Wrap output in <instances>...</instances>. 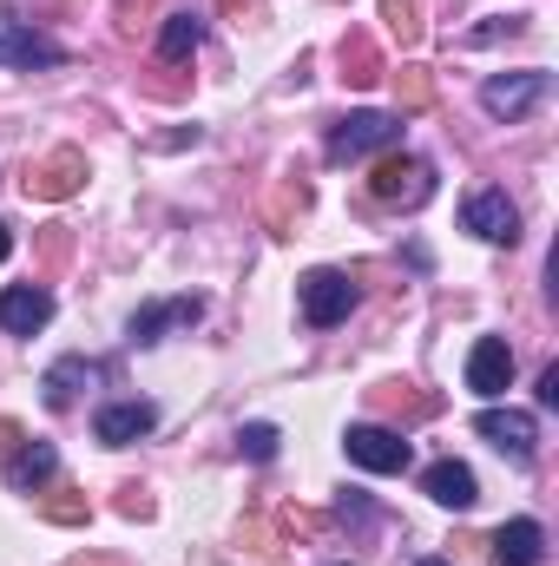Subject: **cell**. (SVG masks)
Returning a JSON list of instances; mask_svg holds the SVG:
<instances>
[{
    "label": "cell",
    "mask_w": 559,
    "mask_h": 566,
    "mask_svg": "<svg viewBox=\"0 0 559 566\" xmlns=\"http://www.w3.org/2000/svg\"><path fill=\"white\" fill-rule=\"evenodd\" d=\"M382 20L402 33V46H415L421 40V0H382Z\"/></svg>",
    "instance_id": "cell-22"
},
{
    "label": "cell",
    "mask_w": 559,
    "mask_h": 566,
    "mask_svg": "<svg viewBox=\"0 0 559 566\" xmlns=\"http://www.w3.org/2000/svg\"><path fill=\"white\" fill-rule=\"evenodd\" d=\"M33 507H40L46 521H60V527H86V514H93V501H86V494H40Z\"/></svg>",
    "instance_id": "cell-21"
},
{
    "label": "cell",
    "mask_w": 559,
    "mask_h": 566,
    "mask_svg": "<svg viewBox=\"0 0 559 566\" xmlns=\"http://www.w3.org/2000/svg\"><path fill=\"white\" fill-rule=\"evenodd\" d=\"M474 434H487V441H494L500 454H514L520 468L540 454V422H534L527 409H481V416H474Z\"/></svg>",
    "instance_id": "cell-7"
},
{
    "label": "cell",
    "mask_w": 559,
    "mask_h": 566,
    "mask_svg": "<svg viewBox=\"0 0 559 566\" xmlns=\"http://www.w3.org/2000/svg\"><path fill=\"white\" fill-rule=\"evenodd\" d=\"M461 224H467L474 238H487V244H514V238H520V211H514L507 191H474V198L461 205Z\"/></svg>",
    "instance_id": "cell-8"
},
{
    "label": "cell",
    "mask_w": 559,
    "mask_h": 566,
    "mask_svg": "<svg viewBox=\"0 0 559 566\" xmlns=\"http://www.w3.org/2000/svg\"><path fill=\"white\" fill-rule=\"evenodd\" d=\"M421 494H428V501H441V507H474V501H481V481H474V468H467V461H454V454H447V461H434V468L421 474Z\"/></svg>",
    "instance_id": "cell-14"
},
{
    "label": "cell",
    "mask_w": 559,
    "mask_h": 566,
    "mask_svg": "<svg viewBox=\"0 0 559 566\" xmlns=\"http://www.w3.org/2000/svg\"><path fill=\"white\" fill-rule=\"evenodd\" d=\"M151 428H158V409H151V402H106V409L93 416V434H99L106 448H133Z\"/></svg>",
    "instance_id": "cell-13"
},
{
    "label": "cell",
    "mask_w": 559,
    "mask_h": 566,
    "mask_svg": "<svg viewBox=\"0 0 559 566\" xmlns=\"http://www.w3.org/2000/svg\"><path fill=\"white\" fill-rule=\"evenodd\" d=\"M389 80H395V113H428V106H434V73H428V66L409 60V66L389 73Z\"/></svg>",
    "instance_id": "cell-20"
},
{
    "label": "cell",
    "mask_w": 559,
    "mask_h": 566,
    "mask_svg": "<svg viewBox=\"0 0 559 566\" xmlns=\"http://www.w3.org/2000/svg\"><path fill=\"white\" fill-rule=\"evenodd\" d=\"M382 73H389V66H382L376 40H369V33H349V40H342V80H349V86H376Z\"/></svg>",
    "instance_id": "cell-19"
},
{
    "label": "cell",
    "mask_w": 559,
    "mask_h": 566,
    "mask_svg": "<svg viewBox=\"0 0 559 566\" xmlns=\"http://www.w3.org/2000/svg\"><path fill=\"white\" fill-rule=\"evenodd\" d=\"M296 303H303L309 329H336L356 310V277L349 271H309V277L296 283Z\"/></svg>",
    "instance_id": "cell-3"
},
{
    "label": "cell",
    "mask_w": 559,
    "mask_h": 566,
    "mask_svg": "<svg viewBox=\"0 0 559 566\" xmlns=\"http://www.w3.org/2000/svg\"><path fill=\"white\" fill-rule=\"evenodd\" d=\"M494 560L500 566H540L547 560V527L540 521H507L494 534Z\"/></svg>",
    "instance_id": "cell-16"
},
{
    "label": "cell",
    "mask_w": 559,
    "mask_h": 566,
    "mask_svg": "<svg viewBox=\"0 0 559 566\" xmlns=\"http://www.w3.org/2000/svg\"><path fill=\"white\" fill-rule=\"evenodd\" d=\"M369 198L376 205H395V211H415L434 198V165L415 151H382L376 171H369Z\"/></svg>",
    "instance_id": "cell-1"
},
{
    "label": "cell",
    "mask_w": 559,
    "mask_h": 566,
    "mask_svg": "<svg viewBox=\"0 0 559 566\" xmlns=\"http://www.w3.org/2000/svg\"><path fill=\"white\" fill-rule=\"evenodd\" d=\"M119 514H126V521H145V514H151L145 488H119Z\"/></svg>",
    "instance_id": "cell-24"
},
{
    "label": "cell",
    "mask_w": 559,
    "mask_h": 566,
    "mask_svg": "<svg viewBox=\"0 0 559 566\" xmlns=\"http://www.w3.org/2000/svg\"><path fill=\"white\" fill-rule=\"evenodd\" d=\"M277 428L271 422H251V428H238V448H244V454H251V461H277Z\"/></svg>",
    "instance_id": "cell-23"
},
{
    "label": "cell",
    "mask_w": 559,
    "mask_h": 566,
    "mask_svg": "<svg viewBox=\"0 0 559 566\" xmlns=\"http://www.w3.org/2000/svg\"><path fill=\"white\" fill-rule=\"evenodd\" d=\"M547 86H553V80H547L540 66H534V73H494V80L481 86V106H487V119H507V126H514V119H527V113L547 99Z\"/></svg>",
    "instance_id": "cell-5"
},
{
    "label": "cell",
    "mask_w": 559,
    "mask_h": 566,
    "mask_svg": "<svg viewBox=\"0 0 559 566\" xmlns=\"http://www.w3.org/2000/svg\"><path fill=\"white\" fill-rule=\"evenodd\" d=\"M402 145V113H349L329 126V165H356L369 151H395Z\"/></svg>",
    "instance_id": "cell-2"
},
{
    "label": "cell",
    "mask_w": 559,
    "mask_h": 566,
    "mask_svg": "<svg viewBox=\"0 0 559 566\" xmlns=\"http://www.w3.org/2000/svg\"><path fill=\"white\" fill-rule=\"evenodd\" d=\"M540 402H547V409H559V363L540 376Z\"/></svg>",
    "instance_id": "cell-25"
},
{
    "label": "cell",
    "mask_w": 559,
    "mask_h": 566,
    "mask_svg": "<svg viewBox=\"0 0 559 566\" xmlns=\"http://www.w3.org/2000/svg\"><path fill=\"white\" fill-rule=\"evenodd\" d=\"M53 474H60V448H53V441H20V448L7 454V488H13V494H40Z\"/></svg>",
    "instance_id": "cell-11"
},
{
    "label": "cell",
    "mask_w": 559,
    "mask_h": 566,
    "mask_svg": "<svg viewBox=\"0 0 559 566\" xmlns=\"http://www.w3.org/2000/svg\"><path fill=\"white\" fill-rule=\"evenodd\" d=\"M46 316H53V296L40 283H7L0 290V329L33 336V329H46Z\"/></svg>",
    "instance_id": "cell-12"
},
{
    "label": "cell",
    "mask_w": 559,
    "mask_h": 566,
    "mask_svg": "<svg viewBox=\"0 0 559 566\" xmlns=\"http://www.w3.org/2000/svg\"><path fill=\"white\" fill-rule=\"evenodd\" d=\"M7 258H13V231L0 224V264H7Z\"/></svg>",
    "instance_id": "cell-26"
},
{
    "label": "cell",
    "mask_w": 559,
    "mask_h": 566,
    "mask_svg": "<svg viewBox=\"0 0 559 566\" xmlns=\"http://www.w3.org/2000/svg\"><path fill=\"white\" fill-rule=\"evenodd\" d=\"M198 40H204V20L178 7V13H165V27H158V60H191Z\"/></svg>",
    "instance_id": "cell-18"
},
{
    "label": "cell",
    "mask_w": 559,
    "mask_h": 566,
    "mask_svg": "<svg viewBox=\"0 0 559 566\" xmlns=\"http://www.w3.org/2000/svg\"><path fill=\"white\" fill-rule=\"evenodd\" d=\"M204 316V296H165V303H145L133 310V349H151V343H165V329H178V323H198Z\"/></svg>",
    "instance_id": "cell-10"
},
{
    "label": "cell",
    "mask_w": 559,
    "mask_h": 566,
    "mask_svg": "<svg viewBox=\"0 0 559 566\" xmlns=\"http://www.w3.org/2000/svg\"><path fill=\"white\" fill-rule=\"evenodd\" d=\"M342 448H349V461L369 468V474H402V468L415 461V448H409L395 428H382V422H356L349 434H342Z\"/></svg>",
    "instance_id": "cell-4"
},
{
    "label": "cell",
    "mask_w": 559,
    "mask_h": 566,
    "mask_svg": "<svg viewBox=\"0 0 559 566\" xmlns=\"http://www.w3.org/2000/svg\"><path fill=\"white\" fill-rule=\"evenodd\" d=\"M507 382H514V349H507V336H481V343L467 349V389H474L481 402H494V396H507Z\"/></svg>",
    "instance_id": "cell-9"
},
{
    "label": "cell",
    "mask_w": 559,
    "mask_h": 566,
    "mask_svg": "<svg viewBox=\"0 0 559 566\" xmlns=\"http://www.w3.org/2000/svg\"><path fill=\"white\" fill-rule=\"evenodd\" d=\"M27 198H40V205H60V198H73L80 185H86V151H73V145H60V151H46L40 165H27Z\"/></svg>",
    "instance_id": "cell-6"
},
{
    "label": "cell",
    "mask_w": 559,
    "mask_h": 566,
    "mask_svg": "<svg viewBox=\"0 0 559 566\" xmlns=\"http://www.w3.org/2000/svg\"><path fill=\"white\" fill-rule=\"evenodd\" d=\"M93 382H106V363H93V356H66V363H53L46 369V409H73V396L80 389H93Z\"/></svg>",
    "instance_id": "cell-15"
},
{
    "label": "cell",
    "mask_w": 559,
    "mask_h": 566,
    "mask_svg": "<svg viewBox=\"0 0 559 566\" xmlns=\"http://www.w3.org/2000/svg\"><path fill=\"white\" fill-rule=\"evenodd\" d=\"M421 566H447V560H421Z\"/></svg>",
    "instance_id": "cell-27"
},
{
    "label": "cell",
    "mask_w": 559,
    "mask_h": 566,
    "mask_svg": "<svg viewBox=\"0 0 559 566\" xmlns=\"http://www.w3.org/2000/svg\"><path fill=\"white\" fill-rule=\"evenodd\" d=\"M60 60L66 53L53 40H40V33H20V27L0 33V66H60Z\"/></svg>",
    "instance_id": "cell-17"
}]
</instances>
